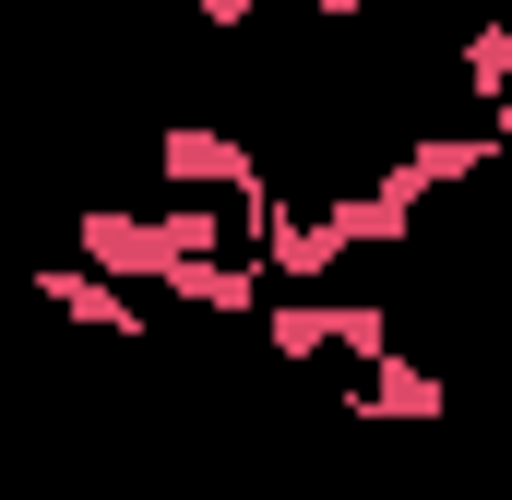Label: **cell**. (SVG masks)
Listing matches in <instances>:
<instances>
[{"label":"cell","instance_id":"obj_1","mask_svg":"<svg viewBox=\"0 0 512 500\" xmlns=\"http://www.w3.org/2000/svg\"><path fill=\"white\" fill-rule=\"evenodd\" d=\"M262 346H274L286 370H370V358H382V346H405V334H393V310H370V298L286 286V298L262 310Z\"/></svg>","mask_w":512,"mask_h":500},{"label":"cell","instance_id":"obj_2","mask_svg":"<svg viewBox=\"0 0 512 500\" xmlns=\"http://www.w3.org/2000/svg\"><path fill=\"white\" fill-rule=\"evenodd\" d=\"M155 167H167V191H215V203H274V167H262V143H239V131L215 120H167L155 131Z\"/></svg>","mask_w":512,"mask_h":500},{"label":"cell","instance_id":"obj_3","mask_svg":"<svg viewBox=\"0 0 512 500\" xmlns=\"http://www.w3.org/2000/svg\"><path fill=\"white\" fill-rule=\"evenodd\" d=\"M346 417H370V429H441L453 417V381L429 370L417 346H382L370 370H346Z\"/></svg>","mask_w":512,"mask_h":500},{"label":"cell","instance_id":"obj_4","mask_svg":"<svg viewBox=\"0 0 512 500\" xmlns=\"http://www.w3.org/2000/svg\"><path fill=\"white\" fill-rule=\"evenodd\" d=\"M72 239L96 250L120 286H155L167 298V274H179V250H167V215H143V203H84V227Z\"/></svg>","mask_w":512,"mask_h":500},{"label":"cell","instance_id":"obj_5","mask_svg":"<svg viewBox=\"0 0 512 500\" xmlns=\"http://www.w3.org/2000/svg\"><path fill=\"white\" fill-rule=\"evenodd\" d=\"M36 298H48V310H72V322H96L108 346H155V310H143V286H120L108 262H96V274H84V262H48V274H36Z\"/></svg>","mask_w":512,"mask_h":500},{"label":"cell","instance_id":"obj_6","mask_svg":"<svg viewBox=\"0 0 512 500\" xmlns=\"http://www.w3.org/2000/svg\"><path fill=\"white\" fill-rule=\"evenodd\" d=\"M453 60H465V84H477V108H489V96H512V12H477Z\"/></svg>","mask_w":512,"mask_h":500},{"label":"cell","instance_id":"obj_7","mask_svg":"<svg viewBox=\"0 0 512 500\" xmlns=\"http://www.w3.org/2000/svg\"><path fill=\"white\" fill-rule=\"evenodd\" d=\"M310 24H358V12H382V0H298Z\"/></svg>","mask_w":512,"mask_h":500},{"label":"cell","instance_id":"obj_8","mask_svg":"<svg viewBox=\"0 0 512 500\" xmlns=\"http://www.w3.org/2000/svg\"><path fill=\"white\" fill-rule=\"evenodd\" d=\"M477 120H489V131H501V143H512V96H489V108H477Z\"/></svg>","mask_w":512,"mask_h":500}]
</instances>
